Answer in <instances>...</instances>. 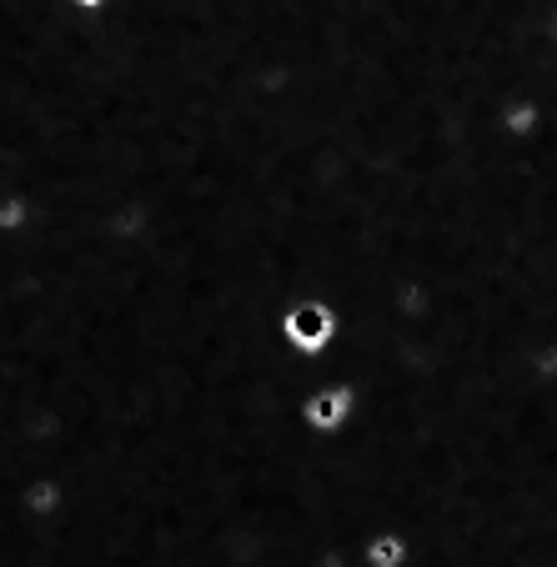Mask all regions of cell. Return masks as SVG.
Returning <instances> with one entry per match:
<instances>
[{
  "label": "cell",
  "instance_id": "obj_1",
  "mask_svg": "<svg viewBox=\"0 0 557 567\" xmlns=\"http://www.w3.org/2000/svg\"><path fill=\"white\" fill-rule=\"evenodd\" d=\"M287 337L297 347H307V352H317V347H327V337H332V311L327 307H297L287 317Z\"/></svg>",
  "mask_w": 557,
  "mask_h": 567
},
{
  "label": "cell",
  "instance_id": "obj_2",
  "mask_svg": "<svg viewBox=\"0 0 557 567\" xmlns=\"http://www.w3.org/2000/svg\"><path fill=\"white\" fill-rule=\"evenodd\" d=\"M347 412H352V392L347 386H337V392H322L307 402V422L311 427H337V422H347Z\"/></svg>",
  "mask_w": 557,
  "mask_h": 567
},
{
  "label": "cell",
  "instance_id": "obj_3",
  "mask_svg": "<svg viewBox=\"0 0 557 567\" xmlns=\"http://www.w3.org/2000/svg\"><path fill=\"white\" fill-rule=\"evenodd\" d=\"M408 563V543L396 533H386V537H377L372 543V567H402Z\"/></svg>",
  "mask_w": 557,
  "mask_h": 567
},
{
  "label": "cell",
  "instance_id": "obj_4",
  "mask_svg": "<svg viewBox=\"0 0 557 567\" xmlns=\"http://www.w3.org/2000/svg\"><path fill=\"white\" fill-rule=\"evenodd\" d=\"M533 121H537L533 106H513V111H507V131H533Z\"/></svg>",
  "mask_w": 557,
  "mask_h": 567
}]
</instances>
